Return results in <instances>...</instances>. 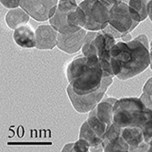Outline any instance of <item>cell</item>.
Returning a JSON list of instances; mask_svg holds the SVG:
<instances>
[{
    "label": "cell",
    "mask_w": 152,
    "mask_h": 152,
    "mask_svg": "<svg viewBox=\"0 0 152 152\" xmlns=\"http://www.w3.org/2000/svg\"><path fill=\"white\" fill-rule=\"evenodd\" d=\"M110 63L118 79H129L149 66V49L135 38L129 42L118 41L110 51Z\"/></svg>",
    "instance_id": "obj_1"
},
{
    "label": "cell",
    "mask_w": 152,
    "mask_h": 152,
    "mask_svg": "<svg viewBox=\"0 0 152 152\" xmlns=\"http://www.w3.org/2000/svg\"><path fill=\"white\" fill-rule=\"evenodd\" d=\"M66 77L74 92L85 95L99 90L102 85L103 71L96 55H84L73 58L66 68Z\"/></svg>",
    "instance_id": "obj_2"
},
{
    "label": "cell",
    "mask_w": 152,
    "mask_h": 152,
    "mask_svg": "<svg viewBox=\"0 0 152 152\" xmlns=\"http://www.w3.org/2000/svg\"><path fill=\"white\" fill-rule=\"evenodd\" d=\"M152 118V109L140 98H123L114 105L113 123L119 128H143Z\"/></svg>",
    "instance_id": "obj_3"
},
{
    "label": "cell",
    "mask_w": 152,
    "mask_h": 152,
    "mask_svg": "<svg viewBox=\"0 0 152 152\" xmlns=\"http://www.w3.org/2000/svg\"><path fill=\"white\" fill-rule=\"evenodd\" d=\"M140 22V14L127 3L118 2L109 9V25L122 34L132 32Z\"/></svg>",
    "instance_id": "obj_4"
},
{
    "label": "cell",
    "mask_w": 152,
    "mask_h": 152,
    "mask_svg": "<svg viewBox=\"0 0 152 152\" xmlns=\"http://www.w3.org/2000/svg\"><path fill=\"white\" fill-rule=\"evenodd\" d=\"M113 83V77H103L102 85L99 90L93 93L85 94V95H77L74 92L72 87L68 85L66 87V93L69 98L71 104L75 110L78 113H88L93 110L104 98V96Z\"/></svg>",
    "instance_id": "obj_5"
},
{
    "label": "cell",
    "mask_w": 152,
    "mask_h": 152,
    "mask_svg": "<svg viewBox=\"0 0 152 152\" xmlns=\"http://www.w3.org/2000/svg\"><path fill=\"white\" fill-rule=\"evenodd\" d=\"M79 7L84 10L87 23L84 28L88 31H100L109 24V9L100 0H83Z\"/></svg>",
    "instance_id": "obj_6"
},
{
    "label": "cell",
    "mask_w": 152,
    "mask_h": 152,
    "mask_svg": "<svg viewBox=\"0 0 152 152\" xmlns=\"http://www.w3.org/2000/svg\"><path fill=\"white\" fill-rule=\"evenodd\" d=\"M59 0H20V7L36 21L49 20L58 8Z\"/></svg>",
    "instance_id": "obj_7"
},
{
    "label": "cell",
    "mask_w": 152,
    "mask_h": 152,
    "mask_svg": "<svg viewBox=\"0 0 152 152\" xmlns=\"http://www.w3.org/2000/svg\"><path fill=\"white\" fill-rule=\"evenodd\" d=\"M116 43L112 35L100 30L90 44L83 45L82 54L85 57L96 55L100 60H110V51Z\"/></svg>",
    "instance_id": "obj_8"
},
{
    "label": "cell",
    "mask_w": 152,
    "mask_h": 152,
    "mask_svg": "<svg viewBox=\"0 0 152 152\" xmlns=\"http://www.w3.org/2000/svg\"><path fill=\"white\" fill-rule=\"evenodd\" d=\"M104 151H129V146L121 136V129L118 128L114 123L107 126L103 137Z\"/></svg>",
    "instance_id": "obj_9"
},
{
    "label": "cell",
    "mask_w": 152,
    "mask_h": 152,
    "mask_svg": "<svg viewBox=\"0 0 152 152\" xmlns=\"http://www.w3.org/2000/svg\"><path fill=\"white\" fill-rule=\"evenodd\" d=\"M87 30L81 28L79 31L72 34H60L58 33L57 47L63 52L67 54H74L78 52L84 43Z\"/></svg>",
    "instance_id": "obj_10"
},
{
    "label": "cell",
    "mask_w": 152,
    "mask_h": 152,
    "mask_svg": "<svg viewBox=\"0 0 152 152\" xmlns=\"http://www.w3.org/2000/svg\"><path fill=\"white\" fill-rule=\"evenodd\" d=\"M58 32L51 25H41L36 29L37 45L39 50H51L58 44Z\"/></svg>",
    "instance_id": "obj_11"
},
{
    "label": "cell",
    "mask_w": 152,
    "mask_h": 152,
    "mask_svg": "<svg viewBox=\"0 0 152 152\" xmlns=\"http://www.w3.org/2000/svg\"><path fill=\"white\" fill-rule=\"evenodd\" d=\"M13 39L15 43L22 48H36V30H34L33 27L29 25H24L14 30Z\"/></svg>",
    "instance_id": "obj_12"
},
{
    "label": "cell",
    "mask_w": 152,
    "mask_h": 152,
    "mask_svg": "<svg viewBox=\"0 0 152 152\" xmlns=\"http://www.w3.org/2000/svg\"><path fill=\"white\" fill-rule=\"evenodd\" d=\"M118 101L116 98H107L102 99L95 107L96 116L107 126L113 123L114 105Z\"/></svg>",
    "instance_id": "obj_13"
},
{
    "label": "cell",
    "mask_w": 152,
    "mask_h": 152,
    "mask_svg": "<svg viewBox=\"0 0 152 152\" xmlns=\"http://www.w3.org/2000/svg\"><path fill=\"white\" fill-rule=\"evenodd\" d=\"M49 25H51L54 29H56L60 34H72L79 31L81 28L71 26L67 22V13L61 12L57 8L54 15L49 18Z\"/></svg>",
    "instance_id": "obj_14"
},
{
    "label": "cell",
    "mask_w": 152,
    "mask_h": 152,
    "mask_svg": "<svg viewBox=\"0 0 152 152\" xmlns=\"http://www.w3.org/2000/svg\"><path fill=\"white\" fill-rule=\"evenodd\" d=\"M29 19L30 16L20 7L9 9L5 16L7 26L12 30H16L18 27L26 25Z\"/></svg>",
    "instance_id": "obj_15"
},
{
    "label": "cell",
    "mask_w": 152,
    "mask_h": 152,
    "mask_svg": "<svg viewBox=\"0 0 152 152\" xmlns=\"http://www.w3.org/2000/svg\"><path fill=\"white\" fill-rule=\"evenodd\" d=\"M121 136L129 146V151H135L143 141V132L141 128H123Z\"/></svg>",
    "instance_id": "obj_16"
},
{
    "label": "cell",
    "mask_w": 152,
    "mask_h": 152,
    "mask_svg": "<svg viewBox=\"0 0 152 152\" xmlns=\"http://www.w3.org/2000/svg\"><path fill=\"white\" fill-rule=\"evenodd\" d=\"M78 137L88 142V144L90 145V148L99 146L103 143V139L94 132V130L88 126L87 120L83 123L80 127Z\"/></svg>",
    "instance_id": "obj_17"
},
{
    "label": "cell",
    "mask_w": 152,
    "mask_h": 152,
    "mask_svg": "<svg viewBox=\"0 0 152 152\" xmlns=\"http://www.w3.org/2000/svg\"><path fill=\"white\" fill-rule=\"evenodd\" d=\"M67 22L71 26L77 27V28H84L87 23L86 14L79 6L70 12L67 13Z\"/></svg>",
    "instance_id": "obj_18"
},
{
    "label": "cell",
    "mask_w": 152,
    "mask_h": 152,
    "mask_svg": "<svg viewBox=\"0 0 152 152\" xmlns=\"http://www.w3.org/2000/svg\"><path fill=\"white\" fill-rule=\"evenodd\" d=\"M87 122L88 124V126L94 130V132L103 139V137L106 133V130L107 129V125L105 124L104 122H102L98 117L96 116L95 108L89 112V116L87 119Z\"/></svg>",
    "instance_id": "obj_19"
},
{
    "label": "cell",
    "mask_w": 152,
    "mask_h": 152,
    "mask_svg": "<svg viewBox=\"0 0 152 152\" xmlns=\"http://www.w3.org/2000/svg\"><path fill=\"white\" fill-rule=\"evenodd\" d=\"M149 0H129L128 5L135 9L137 13L140 14L141 18V21H144L148 17V3Z\"/></svg>",
    "instance_id": "obj_20"
},
{
    "label": "cell",
    "mask_w": 152,
    "mask_h": 152,
    "mask_svg": "<svg viewBox=\"0 0 152 152\" xmlns=\"http://www.w3.org/2000/svg\"><path fill=\"white\" fill-rule=\"evenodd\" d=\"M76 0H59L58 8L63 13H68L77 7Z\"/></svg>",
    "instance_id": "obj_21"
},
{
    "label": "cell",
    "mask_w": 152,
    "mask_h": 152,
    "mask_svg": "<svg viewBox=\"0 0 152 152\" xmlns=\"http://www.w3.org/2000/svg\"><path fill=\"white\" fill-rule=\"evenodd\" d=\"M142 132H143L144 141L151 146L152 145V118L149 121H148L146 123V125L142 128Z\"/></svg>",
    "instance_id": "obj_22"
},
{
    "label": "cell",
    "mask_w": 152,
    "mask_h": 152,
    "mask_svg": "<svg viewBox=\"0 0 152 152\" xmlns=\"http://www.w3.org/2000/svg\"><path fill=\"white\" fill-rule=\"evenodd\" d=\"M90 149V145L84 140L79 139L74 143L73 152H88Z\"/></svg>",
    "instance_id": "obj_23"
},
{
    "label": "cell",
    "mask_w": 152,
    "mask_h": 152,
    "mask_svg": "<svg viewBox=\"0 0 152 152\" xmlns=\"http://www.w3.org/2000/svg\"><path fill=\"white\" fill-rule=\"evenodd\" d=\"M2 6L7 8H17L20 7V0H0Z\"/></svg>",
    "instance_id": "obj_24"
},
{
    "label": "cell",
    "mask_w": 152,
    "mask_h": 152,
    "mask_svg": "<svg viewBox=\"0 0 152 152\" xmlns=\"http://www.w3.org/2000/svg\"><path fill=\"white\" fill-rule=\"evenodd\" d=\"M102 31L107 32V33H109L110 35H112L115 38H121V37H122V36L124 35V34H122V33L118 32L117 29H115L114 27H113V26H111L109 24L105 27V28H104Z\"/></svg>",
    "instance_id": "obj_25"
},
{
    "label": "cell",
    "mask_w": 152,
    "mask_h": 152,
    "mask_svg": "<svg viewBox=\"0 0 152 152\" xmlns=\"http://www.w3.org/2000/svg\"><path fill=\"white\" fill-rule=\"evenodd\" d=\"M141 101L150 109H152V96H149L148 95L147 93H142L141 96H140V98Z\"/></svg>",
    "instance_id": "obj_26"
},
{
    "label": "cell",
    "mask_w": 152,
    "mask_h": 152,
    "mask_svg": "<svg viewBox=\"0 0 152 152\" xmlns=\"http://www.w3.org/2000/svg\"><path fill=\"white\" fill-rule=\"evenodd\" d=\"M143 92L149 96H152V77H149L143 86Z\"/></svg>",
    "instance_id": "obj_27"
},
{
    "label": "cell",
    "mask_w": 152,
    "mask_h": 152,
    "mask_svg": "<svg viewBox=\"0 0 152 152\" xmlns=\"http://www.w3.org/2000/svg\"><path fill=\"white\" fill-rule=\"evenodd\" d=\"M135 39L136 40H139V41H140V42L148 48V49H149L150 48V46H149V43H148V37L146 36V35H144V34H140V35H139L137 37H135Z\"/></svg>",
    "instance_id": "obj_28"
},
{
    "label": "cell",
    "mask_w": 152,
    "mask_h": 152,
    "mask_svg": "<svg viewBox=\"0 0 152 152\" xmlns=\"http://www.w3.org/2000/svg\"><path fill=\"white\" fill-rule=\"evenodd\" d=\"M100 1L108 8V9H110V8H112L117 3H118L119 1L118 0H100Z\"/></svg>",
    "instance_id": "obj_29"
},
{
    "label": "cell",
    "mask_w": 152,
    "mask_h": 152,
    "mask_svg": "<svg viewBox=\"0 0 152 152\" xmlns=\"http://www.w3.org/2000/svg\"><path fill=\"white\" fill-rule=\"evenodd\" d=\"M147 10H148V17L149 18V19L152 22V0H149V1H148Z\"/></svg>",
    "instance_id": "obj_30"
},
{
    "label": "cell",
    "mask_w": 152,
    "mask_h": 152,
    "mask_svg": "<svg viewBox=\"0 0 152 152\" xmlns=\"http://www.w3.org/2000/svg\"><path fill=\"white\" fill-rule=\"evenodd\" d=\"M75 143V142H74ZM74 143H67L66 144L63 148H62V151L63 152H66V151H73V147H74Z\"/></svg>",
    "instance_id": "obj_31"
},
{
    "label": "cell",
    "mask_w": 152,
    "mask_h": 152,
    "mask_svg": "<svg viewBox=\"0 0 152 152\" xmlns=\"http://www.w3.org/2000/svg\"><path fill=\"white\" fill-rule=\"evenodd\" d=\"M121 39H122V41H124V42H129V41L132 40V37H131L130 33H127L122 36Z\"/></svg>",
    "instance_id": "obj_32"
},
{
    "label": "cell",
    "mask_w": 152,
    "mask_h": 152,
    "mask_svg": "<svg viewBox=\"0 0 152 152\" xmlns=\"http://www.w3.org/2000/svg\"><path fill=\"white\" fill-rule=\"evenodd\" d=\"M149 55H150V68H151V70H152V48H149Z\"/></svg>",
    "instance_id": "obj_33"
},
{
    "label": "cell",
    "mask_w": 152,
    "mask_h": 152,
    "mask_svg": "<svg viewBox=\"0 0 152 152\" xmlns=\"http://www.w3.org/2000/svg\"><path fill=\"white\" fill-rule=\"evenodd\" d=\"M149 151H150V152H152V145H151V146H150V148H149Z\"/></svg>",
    "instance_id": "obj_34"
},
{
    "label": "cell",
    "mask_w": 152,
    "mask_h": 152,
    "mask_svg": "<svg viewBox=\"0 0 152 152\" xmlns=\"http://www.w3.org/2000/svg\"><path fill=\"white\" fill-rule=\"evenodd\" d=\"M129 0H124V2H125V3H127V4L129 3Z\"/></svg>",
    "instance_id": "obj_35"
},
{
    "label": "cell",
    "mask_w": 152,
    "mask_h": 152,
    "mask_svg": "<svg viewBox=\"0 0 152 152\" xmlns=\"http://www.w3.org/2000/svg\"><path fill=\"white\" fill-rule=\"evenodd\" d=\"M149 46H150V48H152V41H151V43L149 44Z\"/></svg>",
    "instance_id": "obj_36"
},
{
    "label": "cell",
    "mask_w": 152,
    "mask_h": 152,
    "mask_svg": "<svg viewBox=\"0 0 152 152\" xmlns=\"http://www.w3.org/2000/svg\"><path fill=\"white\" fill-rule=\"evenodd\" d=\"M118 1L119 2H124V0H118ZM124 3H125V2H124Z\"/></svg>",
    "instance_id": "obj_37"
},
{
    "label": "cell",
    "mask_w": 152,
    "mask_h": 152,
    "mask_svg": "<svg viewBox=\"0 0 152 152\" xmlns=\"http://www.w3.org/2000/svg\"><path fill=\"white\" fill-rule=\"evenodd\" d=\"M76 1H83V0H76Z\"/></svg>",
    "instance_id": "obj_38"
}]
</instances>
